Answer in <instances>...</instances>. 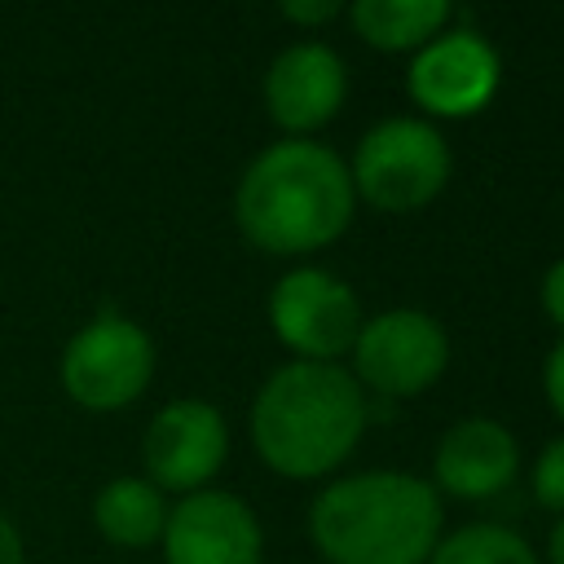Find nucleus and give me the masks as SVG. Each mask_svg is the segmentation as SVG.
Instances as JSON below:
<instances>
[{
    "mask_svg": "<svg viewBox=\"0 0 564 564\" xmlns=\"http://www.w3.org/2000/svg\"><path fill=\"white\" fill-rule=\"evenodd\" d=\"M348 163L308 137L264 145L234 185V225L264 256H308L352 225Z\"/></svg>",
    "mask_w": 564,
    "mask_h": 564,
    "instance_id": "nucleus-1",
    "label": "nucleus"
},
{
    "mask_svg": "<svg viewBox=\"0 0 564 564\" xmlns=\"http://www.w3.org/2000/svg\"><path fill=\"white\" fill-rule=\"evenodd\" d=\"M370 397L339 361H282L251 401L256 458L286 480L330 476L366 436Z\"/></svg>",
    "mask_w": 564,
    "mask_h": 564,
    "instance_id": "nucleus-2",
    "label": "nucleus"
},
{
    "mask_svg": "<svg viewBox=\"0 0 564 564\" xmlns=\"http://www.w3.org/2000/svg\"><path fill=\"white\" fill-rule=\"evenodd\" d=\"M441 533V494L414 471H352L308 507V538L326 564H427Z\"/></svg>",
    "mask_w": 564,
    "mask_h": 564,
    "instance_id": "nucleus-3",
    "label": "nucleus"
},
{
    "mask_svg": "<svg viewBox=\"0 0 564 564\" xmlns=\"http://www.w3.org/2000/svg\"><path fill=\"white\" fill-rule=\"evenodd\" d=\"M449 167L454 154L436 123H427L423 115H392L361 132L348 176L361 203H370L375 212L405 216L427 207L445 189Z\"/></svg>",
    "mask_w": 564,
    "mask_h": 564,
    "instance_id": "nucleus-4",
    "label": "nucleus"
},
{
    "mask_svg": "<svg viewBox=\"0 0 564 564\" xmlns=\"http://www.w3.org/2000/svg\"><path fill=\"white\" fill-rule=\"evenodd\" d=\"M154 366H159L154 335L137 317L106 308L66 339L57 357V379L79 410L115 414L145 397Z\"/></svg>",
    "mask_w": 564,
    "mask_h": 564,
    "instance_id": "nucleus-5",
    "label": "nucleus"
},
{
    "mask_svg": "<svg viewBox=\"0 0 564 564\" xmlns=\"http://www.w3.org/2000/svg\"><path fill=\"white\" fill-rule=\"evenodd\" d=\"M449 366V335L423 308H383L361 322L352 339V379L370 397L410 401L427 392Z\"/></svg>",
    "mask_w": 564,
    "mask_h": 564,
    "instance_id": "nucleus-6",
    "label": "nucleus"
},
{
    "mask_svg": "<svg viewBox=\"0 0 564 564\" xmlns=\"http://www.w3.org/2000/svg\"><path fill=\"white\" fill-rule=\"evenodd\" d=\"M269 330L291 352V361H339L352 352L361 330V300L357 291L335 278L330 269L300 264L282 273L269 291Z\"/></svg>",
    "mask_w": 564,
    "mask_h": 564,
    "instance_id": "nucleus-7",
    "label": "nucleus"
},
{
    "mask_svg": "<svg viewBox=\"0 0 564 564\" xmlns=\"http://www.w3.org/2000/svg\"><path fill=\"white\" fill-rule=\"evenodd\" d=\"M502 84L498 48L471 26H445L405 66V93L423 119H471Z\"/></svg>",
    "mask_w": 564,
    "mask_h": 564,
    "instance_id": "nucleus-8",
    "label": "nucleus"
},
{
    "mask_svg": "<svg viewBox=\"0 0 564 564\" xmlns=\"http://www.w3.org/2000/svg\"><path fill=\"white\" fill-rule=\"evenodd\" d=\"M229 458V423L203 397H172L154 410L141 436L145 480L163 494H198L212 489V476Z\"/></svg>",
    "mask_w": 564,
    "mask_h": 564,
    "instance_id": "nucleus-9",
    "label": "nucleus"
},
{
    "mask_svg": "<svg viewBox=\"0 0 564 564\" xmlns=\"http://www.w3.org/2000/svg\"><path fill=\"white\" fill-rule=\"evenodd\" d=\"M163 564H260L264 529L260 516L229 489H198L167 507Z\"/></svg>",
    "mask_w": 564,
    "mask_h": 564,
    "instance_id": "nucleus-10",
    "label": "nucleus"
},
{
    "mask_svg": "<svg viewBox=\"0 0 564 564\" xmlns=\"http://www.w3.org/2000/svg\"><path fill=\"white\" fill-rule=\"evenodd\" d=\"M348 97V66L322 40L286 44L264 70V110L286 137L326 128Z\"/></svg>",
    "mask_w": 564,
    "mask_h": 564,
    "instance_id": "nucleus-11",
    "label": "nucleus"
},
{
    "mask_svg": "<svg viewBox=\"0 0 564 564\" xmlns=\"http://www.w3.org/2000/svg\"><path fill=\"white\" fill-rule=\"evenodd\" d=\"M520 471V445L507 423L489 414L454 419L432 454V489L458 502H489L511 489Z\"/></svg>",
    "mask_w": 564,
    "mask_h": 564,
    "instance_id": "nucleus-12",
    "label": "nucleus"
},
{
    "mask_svg": "<svg viewBox=\"0 0 564 564\" xmlns=\"http://www.w3.org/2000/svg\"><path fill=\"white\" fill-rule=\"evenodd\" d=\"M167 507V494L145 476H110L93 494V529L119 551H145L159 546Z\"/></svg>",
    "mask_w": 564,
    "mask_h": 564,
    "instance_id": "nucleus-13",
    "label": "nucleus"
},
{
    "mask_svg": "<svg viewBox=\"0 0 564 564\" xmlns=\"http://www.w3.org/2000/svg\"><path fill=\"white\" fill-rule=\"evenodd\" d=\"M361 44L379 53H419L432 35L454 22L445 0H357L344 9Z\"/></svg>",
    "mask_w": 564,
    "mask_h": 564,
    "instance_id": "nucleus-14",
    "label": "nucleus"
},
{
    "mask_svg": "<svg viewBox=\"0 0 564 564\" xmlns=\"http://www.w3.org/2000/svg\"><path fill=\"white\" fill-rule=\"evenodd\" d=\"M427 564H542V560L529 546V538H520L516 529L476 520V524H458L441 533Z\"/></svg>",
    "mask_w": 564,
    "mask_h": 564,
    "instance_id": "nucleus-15",
    "label": "nucleus"
},
{
    "mask_svg": "<svg viewBox=\"0 0 564 564\" xmlns=\"http://www.w3.org/2000/svg\"><path fill=\"white\" fill-rule=\"evenodd\" d=\"M529 489H533V502L564 516V432L551 436L538 458H533V471H529Z\"/></svg>",
    "mask_w": 564,
    "mask_h": 564,
    "instance_id": "nucleus-16",
    "label": "nucleus"
},
{
    "mask_svg": "<svg viewBox=\"0 0 564 564\" xmlns=\"http://www.w3.org/2000/svg\"><path fill=\"white\" fill-rule=\"evenodd\" d=\"M344 9L348 4H339V0H282L278 4V13L295 26H326V22L344 18Z\"/></svg>",
    "mask_w": 564,
    "mask_h": 564,
    "instance_id": "nucleus-17",
    "label": "nucleus"
},
{
    "mask_svg": "<svg viewBox=\"0 0 564 564\" xmlns=\"http://www.w3.org/2000/svg\"><path fill=\"white\" fill-rule=\"evenodd\" d=\"M538 300H542V313H546V317L560 326V335H564V256L542 273Z\"/></svg>",
    "mask_w": 564,
    "mask_h": 564,
    "instance_id": "nucleus-18",
    "label": "nucleus"
},
{
    "mask_svg": "<svg viewBox=\"0 0 564 564\" xmlns=\"http://www.w3.org/2000/svg\"><path fill=\"white\" fill-rule=\"evenodd\" d=\"M542 392H546V405L555 410V419L564 423V335H560V344L546 352V366H542Z\"/></svg>",
    "mask_w": 564,
    "mask_h": 564,
    "instance_id": "nucleus-19",
    "label": "nucleus"
},
{
    "mask_svg": "<svg viewBox=\"0 0 564 564\" xmlns=\"http://www.w3.org/2000/svg\"><path fill=\"white\" fill-rule=\"evenodd\" d=\"M0 564H26V542L22 529L0 511Z\"/></svg>",
    "mask_w": 564,
    "mask_h": 564,
    "instance_id": "nucleus-20",
    "label": "nucleus"
},
{
    "mask_svg": "<svg viewBox=\"0 0 564 564\" xmlns=\"http://www.w3.org/2000/svg\"><path fill=\"white\" fill-rule=\"evenodd\" d=\"M546 564H564V516L555 520V529L546 538Z\"/></svg>",
    "mask_w": 564,
    "mask_h": 564,
    "instance_id": "nucleus-21",
    "label": "nucleus"
}]
</instances>
